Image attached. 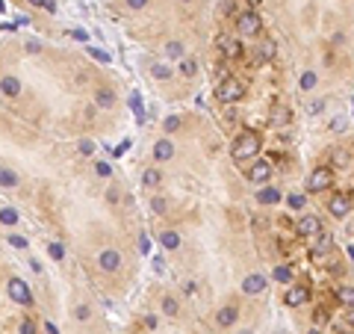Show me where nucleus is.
I'll return each instance as SVG.
<instances>
[{
	"label": "nucleus",
	"instance_id": "1",
	"mask_svg": "<svg viewBox=\"0 0 354 334\" xmlns=\"http://www.w3.org/2000/svg\"><path fill=\"white\" fill-rule=\"evenodd\" d=\"M230 154H233L236 163H248V160H254V157L260 154V136L254 131H242L233 139V145H230Z\"/></svg>",
	"mask_w": 354,
	"mask_h": 334
},
{
	"label": "nucleus",
	"instance_id": "2",
	"mask_svg": "<svg viewBox=\"0 0 354 334\" xmlns=\"http://www.w3.org/2000/svg\"><path fill=\"white\" fill-rule=\"evenodd\" d=\"M333 187V172H330L328 166H322V169H313L310 175H307L304 180V190L307 192H325Z\"/></svg>",
	"mask_w": 354,
	"mask_h": 334
},
{
	"label": "nucleus",
	"instance_id": "3",
	"mask_svg": "<svg viewBox=\"0 0 354 334\" xmlns=\"http://www.w3.org/2000/svg\"><path fill=\"white\" fill-rule=\"evenodd\" d=\"M219 98H222V104H236V101H242V98H245V83L236 80V77H224L222 83H219Z\"/></svg>",
	"mask_w": 354,
	"mask_h": 334
},
{
	"label": "nucleus",
	"instance_id": "4",
	"mask_svg": "<svg viewBox=\"0 0 354 334\" xmlns=\"http://www.w3.org/2000/svg\"><path fill=\"white\" fill-rule=\"evenodd\" d=\"M236 33H239V36H248V39L260 36V33H263V21H260V15L251 12V9H245V12L236 18Z\"/></svg>",
	"mask_w": 354,
	"mask_h": 334
},
{
	"label": "nucleus",
	"instance_id": "5",
	"mask_svg": "<svg viewBox=\"0 0 354 334\" xmlns=\"http://www.w3.org/2000/svg\"><path fill=\"white\" fill-rule=\"evenodd\" d=\"M328 213L337 216V219H345L351 213V192H333L328 201Z\"/></svg>",
	"mask_w": 354,
	"mask_h": 334
},
{
	"label": "nucleus",
	"instance_id": "6",
	"mask_svg": "<svg viewBox=\"0 0 354 334\" xmlns=\"http://www.w3.org/2000/svg\"><path fill=\"white\" fill-rule=\"evenodd\" d=\"M266 287H269V278H266V275H263V272H251V275H245V278H242L239 290H242L245 296H260Z\"/></svg>",
	"mask_w": 354,
	"mask_h": 334
},
{
	"label": "nucleus",
	"instance_id": "7",
	"mask_svg": "<svg viewBox=\"0 0 354 334\" xmlns=\"http://www.w3.org/2000/svg\"><path fill=\"white\" fill-rule=\"evenodd\" d=\"M245 178L251 180V183H266V180L271 178V163L269 160H254V163L245 169Z\"/></svg>",
	"mask_w": 354,
	"mask_h": 334
},
{
	"label": "nucleus",
	"instance_id": "8",
	"mask_svg": "<svg viewBox=\"0 0 354 334\" xmlns=\"http://www.w3.org/2000/svg\"><path fill=\"white\" fill-rule=\"evenodd\" d=\"M9 299L15 302V305H33V293H30L27 281L12 278V281H9Z\"/></svg>",
	"mask_w": 354,
	"mask_h": 334
},
{
	"label": "nucleus",
	"instance_id": "9",
	"mask_svg": "<svg viewBox=\"0 0 354 334\" xmlns=\"http://www.w3.org/2000/svg\"><path fill=\"white\" fill-rule=\"evenodd\" d=\"M295 234L298 237H319L322 234V219L319 216H301L295 222Z\"/></svg>",
	"mask_w": 354,
	"mask_h": 334
},
{
	"label": "nucleus",
	"instance_id": "10",
	"mask_svg": "<svg viewBox=\"0 0 354 334\" xmlns=\"http://www.w3.org/2000/svg\"><path fill=\"white\" fill-rule=\"evenodd\" d=\"M283 302H286L289 308H301V305L310 302V290L301 287V284H289L286 287V293H283Z\"/></svg>",
	"mask_w": 354,
	"mask_h": 334
},
{
	"label": "nucleus",
	"instance_id": "11",
	"mask_svg": "<svg viewBox=\"0 0 354 334\" xmlns=\"http://www.w3.org/2000/svg\"><path fill=\"white\" fill-rule=\"evenodd\" d=\"M215 45H219V50H222L227 60H239V57H242V45H239V39H233V36H219Z\"/></svg>",
	"mask_w": 354,
	"mask_h": 334
},
{
	"label": "nucleus",
	"instance_id": "12",
	"mask_svg": "<svg viewBox=\"0 0 354 334\" xmlns=\"http://www.w3.org/2000/svg\"><path fill=\"white\" fill-rule=\"evenodd\" d=\"M97 266L104 269V272H118L121 269V254L115 249H104L97 254Z\"/></svg>",
	"mask_w": 354,
	"mask_h": 334
},
{
	"label": "nucleus",
	"instance_id": "13",
	"mask_svg": "<svg viewBox=\"0 0 354 334\" xmlns=\"http://www.w3.org/2000/svg\"><path fill=\"white\" fill-rule=\"evenodd\" d=\"M269 121L271 124H278V127H283V124L292 121V109L286 107V104H274V107L269 109Z\"/></svg>",
	"mask_w": 354,
	"mask_h": 334
},
{
	"label": "nucleus",
	"instance_id": "14",
	"mask_svg": "<svg viewBox=\"0 0 354 334\" xmlns=\"http://www.w3.org/2000/svg\"><path fill=\"white\" fill-rule=\"evenodd\" d=\"M171 157H174V142H171L168 136H163L160 142L153 145V160H156V163H165V160H171Z\"/></svg>",
	"mask_w": 354,
	"mask_h": 334
},
{
	"label": "nucleus",
	"instance_id": "15",
	"mask_svg": "<svg viewBox=\"0 0 354 334\" xmlns=\"http://www.w3.org/2000/svg\"><path fill=\"white\" fill-rule=\"evenodd\" d=\"M236 320H239V308H236V305H224V308H219V313H215V322H219L222 328H230Z\"/></svg>",
	"mask_w": 354,
	"mask_h": 334
},
{
	"label": "nucleus",
	"instance_id": "16",
	"mask_svg": "<svg viewBox=\"0 0 354 334\" xmlns=\"http://www.w3.org/2000/svg\"><path fill=\"white\" fill-rule=\"evenodd\" d=\"M257 201L266 204V207H274V204L283 201V192L278 190V187H263V190L257 192Z\"/></svg>",
	"mask_w": 354,
	"mask_h": 334
},
{
	"label": "nucleus",
	"instance_id": "17",
	"mask_svg": "<svg viewBox=\"0 0 354 334\" xmlns=\"http://www.w3.org/2000/svg\"><path fill=\"white\" fill-rule=\"evenodd\" d=\"M0 92H3L6 98H18L21 95V80H18L15 74H6V77L0 80Z\"/></svg>",
	"mask_w": 354,
	"mask_h": 334
},
{
	"label": "nucleus",
	"instance_id": "18",
	"mask_svg": "<svg viewBox=\"0 0 354 334\" xmlns=\"http://www.w3.org/2000/svg\"><path fill=\"white\" fill-rule=\"evenodd\" d=\"M333 249V237L330 234H319V239L313 243V257H325Z\"/></svg>",
	"mask_w": 354,
	"mask_h": 334
},
{
	"label": "nucleus",
	"instance_id": "19",
	"mask_svg": "<svg viewBox=\"0 0 354 334\" xmlns=\"http://www.w3.org/2000/svg\"><path fill=\"white\" fill-rule=\"evenodd\" d=\"M257 57L263 62H269V60H274L278 57V45L271 42V39H266V42H260V48H257Z\"/></svg>",
	"mask_w": 354,
	"mask_h": 334
},
{
	"label": "nucleus",
	"instance_id": "20",
	"mask_svg": "<svg viewBox=\"0 0 354 334\" xmlns=\"http://www.w3.org/2000/svg\"><path fill=\"white\" fill-rule=\"evenodd\" d=\"M160 243H163V249L174 251V249H180V234H177V231H163V234H160Z\"/></svg>",
	"mask_w": 354,
	"mask_h": 334
},
{
	"label": "nucleus",
	"instance_id": "21",
	"mask_svg": "<svg viewBox=\"0 0 354 334\" xmlns=\"http://www.w3.org/2000/svg\"><path fill=\"white\" fill-rule=\"evenodd\" d=\"M271 278H274V281H281V284H292V269H289L286 263H281V266H274V269H271Z\"/></svg>",
	"mask_w": 354,
	"mask_h": 334
},
{
	"label": "nucleus",
	"instance_id": "22",
	"mask_svg": "<svg viewBox=\"0 0 354 334\" xmlns=\"http://www.w3.org/2000/svg\"><path fill=\"white\" fill-rule=\"evenodd\" d=\"M337 299H340L345 308H354V287H348V284L337 287Z\"/></svg>",
	"mask_w": 354,
	"mask_h": 334
},
{
	"label": "nucleus",
	"instance_id": "23",
	"mask_svg": "<svg viewBox=\"0 0 354 334\" xmlns=\"http://www.w3.org/2000/svg\"><path fill=\"white\" fill-rule=\"evenodd\" d=\"M298 86H301L304 92L316 89V86H319V74L316 71H304V74H301V80H298Z\"/></svg>",
	"mask_w": 354,
	"mask_h": 334
},
{
	"label": "nucleus",
	"instance_id": "24",
	"mask_svg": "<svg viewBox=\"0 0 354 334\" xmlns=\"http://www.w3.org/2000/svg\"><path fill=\"white\" fill-rule=\"evenodd\" d=\"M94 104H97V107H112L115 98H112L109 89H97V92H94Z\"/></svg>",
	"mask_w": 354,
	"mask_h": 334
},
{
	"label": "nucleus",
	"instance_id": "25",
	"mask_svg": "<svg viewBox=\"0 0 354 334\" xmlns=\"http://www.w3.org/2000/svg\"><path fill=\"white\" fill-rule=\"evenodd\" d=\"M160 308H163V313L165 317H177V299L174 296H163V302H160Z\"/></svg>",
	"mask_w": 354,
	"mask_h": 334
},
{
	"label": "nucleus",
	"instance_id": "26",
	"mask_svg": "<svg viewBox=\"0 0 354 334\" xmlns=\"http://www.w3.org/2000/svg\"><path fill=\"white\" fill-rule=\"evenodd\" d=\"M286 204H289L292 210H304L307 195H304V192H289V195H286Z\"/></svg>",
	"mask_w": 354,
	"mask_h": 334
},
{
	"label": "nucleus",
	"instance_id": "27",
	"mask_svg": "<svg viewBox=\"0 0 354 334\" xmlns=\"http://www.w3.org/2000/svg\"><path fill=\"white\" fill-rule=\"evenodd\" d=\"M130 107H133V113H136V119H139V124H145V107H142V98L133 92L130 95Z\"/></svg>",
	"mask_w": 354,
	"mask_h": 334
},
{
	"label": "nucleus",
	"instance_id": "28",
	"mask_svg": "<svg viewBox=\"0 0 354 334\" xmlns=\"http://www.w3.org/2000/svg\"><path fill=\"white\" fill-rule=\"evenodd\" d=\"M15 183H18V175H15L12 169L0 166V187H15Z\"/></svg>",
	"mask_w": 354,
	"mask_h": 334
},
{
	"label": "nucleus",
	"instance_id": "29",
	"mask_svg": "<svg viewBox=\"0 0 354 334\" xmlns=\"http://www.w3.org/2000/svg\"><path fill=\"white\" fill-rule=\"evenodd\" d=\"M177 71L183 74V77H195V71H198V65H195V60H180V65H177Z\"/></svg>",
	"mask_w": 354,
	"mask_h": 334
},
{
	"label": "nucleus",
	"instance_id": "30",
	"mask_svg": "<svg viewBox=\"0 0 354 334\" xmlns=\"http://www.w3.org/2000/svg\"><path fill=\"white\" fill-rule=\"evenodd\" d=\"M165 57H168V60H180V57H183V45H180V42H168V45H165Z\"/></svg>",
	"mask_w": 354,
	"mask_h": 334
},
{
	"label": "nucleus",
	"instance_id": "31",
	"mask_svg": "<svg viewBox=\"0 0 354 334\" xmlns=\"http://www.w3.org/2000/svg\"><path fill=\"white\" fill-rule=\"evenodd\" d=\"M0 222H3V225H15V222H18V210H15V207H3V210H0Z\"/></svg>",
	"mask_w": 354,
	"mask_h": 334
},
{
	"label": "nucleus",
	"instance_id": "32",
	"mask_svg": "<svg viewBox=\"0 0 354 334\" xmlns=\"http://www.w3.org/2000/svg\"><path fill=\"white\" fill-rule=\"evenodd\" d=\"M94 175H97V178H109V175H112V166H109L106 160H101V163H94Z\"/></svg>",
	"mask_w": 354,
	"mask_h": 334
},
{
	"label": "nucleus",
	"instance_id": "33",
	"mask_svg": "<svg viewBox=\"0 0 354 334\" xmlns=\"http://www.w3.org/2000/svg\"><path fill=\"white\" fill-rule=\"evenodd\" d=\"M47 254H50L53 261H62V257H65V249H62V243H50V246H47Z\"/></svg>",
	"mask_w": 354,
	"mask_h": 334
},
{
	"label": "nucleus",
	"instance_id": "34",
	"mask_svg": "<svg viewBox=\"0 0 354 334\" xmlns=\"http://www.w3.org/2000/svg\"><path fill=\"white\" fill-rule=\"evenodd\" d=\"M330 160H333V166H348V154L340 151V148H337V151H330Z\"/></svg>",
	"mask_w": 354,
	"mask_h": 334
},
{
	"label": "nucleus",
	"instance_id": "35",
	"mask_svg": "<svg viewBox=\"0 0 354 334\" xmlns=\"http://www.w3.org/2000/svg\"><path fill=\"white\" fill-rule=\"evenodd\" d=\"M177 127H180V119H177V116H168V119L163 121V131L165 133H174Z\"/></svg>",
	"mask_w": 354,
	"mask_h": 334
},
{
	"label": "nucleus",
	"instance_id": "36",
	"mask_svg": "<svg viewBox=\"0 0 354 334\" xmlns=\"http://www.w3.org/2000/svg\"><path fill=\"white\" fill-rule=\"evenodd\" d=\"M145 183H148V187H156V183H160V172H156V169H148V172H145Z\"/></svg>",
	"mask_w": 354,
	"mask_h": 334
},
{
	"label": "nucleus",
	"instance_id": "37",
	"mask_svg": "<svg viewBox=\"0 0 354 334\" xmlns=\"http://www.w3.org/2000/svg\"><path fill=\"white\" fill-rule=\"evenodd\" d=\"M151 71H153V77H156V80H168V77H171V71H168L165 65H153Z\"/></svg>",
	"mask_w": 354,
	"mask_h": 334
},
{
	"label": "nucleus",
	"instance_id": "38",
	"mask_svg": "<svg viewBox=\"0 0 354 334\" xmlns=\"http://www.w3.org/2000/svg\"><path fill=\"white\" fill-rule=\"evenodd\" d=\"M30 3L38 6V9H45V12H53V9H56V3H53V0H30Z\"/></svg>",
	"mask_w": 354,
	"mask_h": 334
},
{
	"label": "nucleus",
	"instance_id": "39",
	"mask_svg": "<svg viewBox=\"0 0 354 334\" xmlns=\"http://www.w3.org/2000/svg\"><path fill=\"white\" fill-rule=\"evenodd\" d=\"M18 334H35V322L33 320H21V325H18Z\"/></svg>",
	"mask_w": 354,
	"mask_h": 334
},
{
	"label": "nucleus",
	"instance_id": "40",
	"mask_svg": "<svg viewBox=\"0 0 354 334\" xmlns=\"http://www.w3.org/2000/svg\"><path fill=\"white\" fill-rule=\"evenodd\" d=\"M9 246H15V249H27V237H21V234H9Z\"/></svg>",
	"mask_w": 354,
	"mask_h": 334
},
{
	"label": "nucleus",
	"instance_id": "41",
	"mask_svg": "<svg viewBox=\"0 0 354 334\" xmlns=\"http://www.w3.org/2000/svg\"><path fill=\"white\" fill-rule=\"evenodd\" d=\"M89 53H92L97 62H109V53H106L104 48H89Z\"/></svg>",
	"mask_w": 354,
	"mask_h": 334
},
{
	"label": "nucleus",
	"instance_id": "42",
	"mask_svg": "<svg viewBox=\"0 0 354 334\" xmlns=\"http://www.w3.org/2000/svg\"><path fill=\"white\" fill-rule=\"evenodd\" d=\"M74 317H77V320H80V322H86V320H89V317H92V310L86 308V305H77V310H74Z\"/></svg>",
	"mask_w": 354,
	"mask_h": 334
},
{
	"label": "nucleus",
	"instance_id": "43",
	"mask_svg": "<svg viewBox=\"0 0 354 334\" xmlns=\"http://www.w3.org/2000/svg\"><path fill=\"white\" fill-rule=\"evenodd\" d=\"M80 154H83V157L94 154V142H92V139H83V142H80Z\"/></svg>",
	"mask_w": 354,
	"mask_h": 334
},
{
	"label": "nucleus",
	"instance_id": "44",
	"mask_svg": "<svg viewBox=\"0 0 354 334\" xmlns=\"http://www.w3.org/2000/svg\"><path fill=\"white\" fill-rule=\"evenodd\" d=\"M151 210H153V213H165V201H163V198H153Z\"/></svg>",
	"mask_w": 354,
	"mask_h": 334
},
{
	"label": "nucleus",
	"instance_id": "45",
	"mask_svg": "<svg viewBox=\"0 0 354 334\" xmlns=\"http://www.w3.org/2000/svg\"><path fill=\"white\" fill-rule=\"evenodd\" d=\"M148 3H151V0H127V6H130V9H145Z\"/></svg>",
	"mask_w": 354,
	"mask_h": 334
},
{
	"label": "nucleus",
	"instance_id": "46",
	"mask_svg": "<svg viewBox=\"0 0 354 334\" xmlns=\"http://www.w3.org/2000/svg\"><path fill=\"white\" fill-rule=\"evenodd\" d=\"M330 131L337 133V131H345V119H333L330 121Z\"/></svg>",
	"mask_w": 354,
	"mask_h": 334
},
{
	"label": "nucleus",
	"instance_id": "47",
	"mask_svg": "<svg viewBox=\"0 0 354 334\" xmlns=\"http://www.w3.org/2000/svg\"><path fill=\"white\" fill-rule=\"evenodd\" d=\"M322 109H325V101H313L310 104V113H322Z\"/></svg>",
	"mask_w": 354,
	"mask_h": 334
},
{
	"label": "nucleus",
	"instance_id": "48",
	"mask_svg": "<svg viewBox=\"0 0 354 334\" xmlns=\"http://www.w3.org/2000/svg\"><path fill=\"white\" fill-rule=\"evenodd\" d=\"M183 290H186V296H195V281H186V287H183Z\"/></svg>",
	"mask_w": 354,
	"mask_h": 334
},
{
	"label": "nucleus",
	"instance_id": "49",
	"mask_svg": "<svg viewBox=\"0 0 354 334\" xmlns=\"http://www.w3.org/2000/svg\"><path fill=\"white\" fill-rule=\"evenodd\" d=\"M71 36H74V39H80V42H86V39H89V36H86V30H74Z\"/></svg>",
	"mask_w": 354,
	"mask_h": 334
},
{
	"label": "nucleus",
	"instance_id": "50",
	"mask_svg": "<svg viewBox=\"0 0 354 334\" xmlns=\"http://www.w3.org/2000/svg\"><path fill=\"white\" fill-rule=\"evenodd\" d=\"M45 331H47V334H59V328L53 325V322H45Z\"/></svg>",
	"mask_w": 354,
	"mask_h": 334
},
{
	"label": "nucleus",
	"instance_id": "51",
	"mask_svg": "<svg viewBox=\"0 0 354 334\" xmlns=\"http://www.w3.org/2000/svg\"><path fill=\"white\" fill-rule=\"evenodd\" d=\"M127 148H130V139H124V142L118 145V151H115V154H124V151H127Z\"/></svg>",
	"mask_w": 354,
	"mask_h": 334
},
{
	"label": "nucleus",
	"instance_id": "52",
	"mask_svg": "<svg viewBox=\"0 0 354 334\" xmlns=\"http://www.w3.org/2000/svg\"><path fill=\"white\" fill-rule=\"evenodd\" d=\"M30 269H33V272H42V263H38V261L33 257V261H30Z\"/></svg>",
	"mask_w": 354,
	"mask_h": 334
},
{
	"label": "nucleus",
	"instance_id": "53",
	"mask_svg": "<svg viewBox=\"0 0 354 334\" xmlns=\"http://www.w3.org/2000/svg\"><path fill=\"white\" fill-rule=\"evenodd\" d=\"M139 251H148V237H139Z\"/></svg>",
	"mask_w": 354,
	"mask_h": 334
},
{
	"label": "nucleus",
	"instance_id": "54",
	"mask_svg": "<svg viewBox=\"0 0 354 334\" xmlns=\"http://www.w3.org/2000/svg\"><path fill=\"white\" fill-rule=\"evenodd\" d=\"M345 317H348V325H351V328H354V308L348 310V313H345Z\"/></svg>",
	"mask_w": 354,
	"mask_h": 334
},
{
	"label": "nucleus",
	"instance_id": "55",
	"mask_svg": "<svg viewBox=\"0 0 354 334\" xmlns=\"http://www.w3.org/2000/svg\"><path fill=\"white\" fill-rule=\"evenodd\" d=\"M236 334H254V331H251V328H239Z\"/></svg>",
	"mask_w": 354,
	"mask_h": 334
},
{
	"label": "nucleus",
	"instance_id": "56",
	"mask_svg": "<svg viewBox=\"0 0 354 334\" xmlns=\"http://www.w3.org/2000/svg\"><path fill=\"white\" fill-rule=\"evenodd\" d=\"M307 334H322V331H319V328H310V331H307Z\"/></svg>",
	"mask_w": 354,
	"mask_h": 334
},
{
	"label": "nucleus",
	"instance_id": "57",
	"mask_svg": "<svg viewBox=\"0 0 354 334\" xmlns=\"http://www.w3.org/2000/svg\"><path fill=\"white\" fill-rule=\"evenodd\" d=\"M342 334H354V328H351V331H342Z\"/></svg>",
	"mask_w": 354,
	"mask_h": 334
},
{
	"label": "nucleus",
	"instance_id": "58",
	"mask_svg": "<svg viewBox=\"0 0 354 334\" xmlns=\"http://www.w3.org/2000/svg\"><path fill=\"white\" fill-rule=\"evenodd\" d=\"M180 3H189V0H180Z\"/></svg>",
	"mask_w": 354,
	"mask_h": 334
}]
</instances>
